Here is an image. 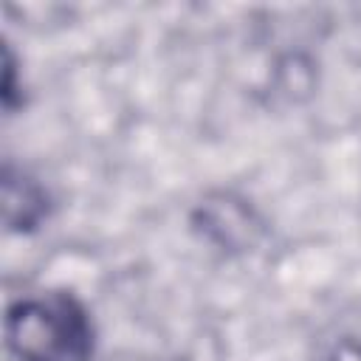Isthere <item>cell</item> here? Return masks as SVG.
Wrapping results in <instances>:
<instances>
[{"label": "cell", "instance_id": "obj_2", "mask_svg": "<svg viewBox=\"0 0 361 361\" xmlns=\"http://www.w3.org/2000/svg\"><path fill=\"white\" fill-rule=\"evenodd\" d=\"M48 217V195L45 189L25 175L23 169H14L11 164L3 166V220L8 231L28 234Z\"/></svg>", "mask_w": 361, "mask_h": 361}, {"label": "cell", "instance_id": "obj_1", "mask_svg": "<svg viewBox=\"0 0 361 361\" xmlns=\"http://www.w3.org/2000/svg\"><path fill=\"white\" fill-rule=\"evenodd\" d=\"M6 341L20 361H90L93 322L65 290L31 296L8 307Z\"/></svg>", "mask_w": 361, "mask_h": 361}, {"label": "cell", "instance_id": "obj_3", "mask_svg": "<svg viewBox=\"0 0 361 361\" xmlns=\"http://www.w3.org/2000/svg\"><path fill=\"white\" fill-rule=\"evenodd\" d=\"M14 54L6 45L3 48V107L6 113H11L17 107V82H14Z\"/></svg>", "mask_w": 361, "mask_h": 361}]
</instances>
